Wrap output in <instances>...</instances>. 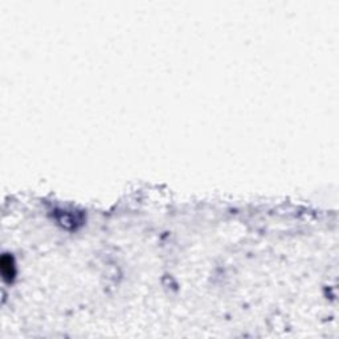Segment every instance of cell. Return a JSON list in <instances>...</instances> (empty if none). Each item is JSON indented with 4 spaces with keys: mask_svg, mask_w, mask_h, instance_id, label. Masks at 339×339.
<instances>
[{
    "mask_svg": "<svg viewBox=\"0 0 339 339\" xmlns=\"http://www.w3.org/2000/svg\"><path fill=\"white\" fill-rule=\"evenodd\" d=\"M1 274L5 281H12L15 277V264L12 257L4 256L1 257Z\"/></svg>",
    "mask_w": 339,
    "mask_h": 339,
    "instance_id": "1",
    "label": "cell"
}]
</instances>
